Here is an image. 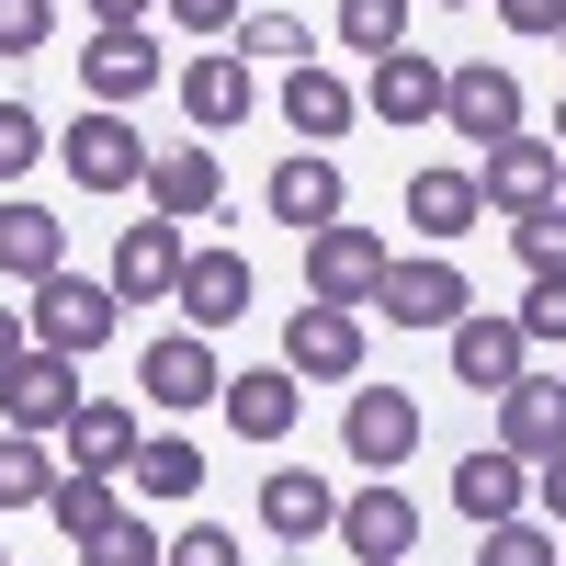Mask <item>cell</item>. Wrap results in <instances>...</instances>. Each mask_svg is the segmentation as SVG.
I'll return each mask as SVG.
<instances>
[{
	"mask_svg": "<svg viewBox=\"0 0 566 566\" xmlns=\"http://www.w3.org/2000/svg\"><path fill=\"white\" fill-rule=\"evenodd\" d=\"M114 317H125V295L114 283H91V272H45L34 283V352H103L114 340Z\"/></svg>",
	"mask_w": 566,
	"mask_h": 566,
	"instance_id": "1",
	"label": "cell"
},
{
	"mask_svg": "<svg viewBox=\"0 0 566 566\" xmlns=\"http://www.w3.org/2000/svg\"><path fill=\"white\" fill-rule=\"evenodd\" d=\"M80 91H91V114L148 103V91H159V34H148V23H91V45H80Z\"/></svg>",
	"mask_w": 566,
	"mask_h": 566,
	"instance_id": "2",
	"label": "cell"
},
{
	"mask_svg": "<svg viewBox=\"0 0 566 566\" xmlns=\"http://www.w3.org/2000/svg\"><path fill=\"white\" fill-rule=\"evenodd\" d=\"M386 295V239H374V227H317L306 239V306H374Z\"/></svg>",
	"mask_w": 566,
	"mask_h": 566,
	"instance_id": "3",
	"label": "cell"
},
{
	"mask_svg": "<svg viewBox=\"0 0 566 566\" xmlns=\"http://www.w3.org/2000/svg\"><path fill=\"white\" fill-rule=\"evenodd\" d=\"M283 374L295 386H352L363 374V306H295L283 317Z\"/></svg>",
	"mask_w": 566,
	"mask_h": 566,
	"instance_id": "4",
	"label": "cell"
},
{
	"mask_svg": "<svg viewBox=\"0 0 566 566\" xmlns=\"http://www.w3.org/2000/svg\"><path fill=\"white\" fill-rule=\"evenodd\" d=\"M340 442H352V464H363V476H397V464L419 453V397H408V386H352Z\"/></svg>",
	"mask_w": 566,
	"mask_h": 566,
	"instance_id": "5",
	"label": "cell"
},
{
	"mask_svg": "<svg viewBox=\"0 0 566 566\" xmlns=\"http://www.w3.org/2000/svg\"><path fill=\"white\" fill-rule=\"evenodd\" d=\"M0 408H12V431L45 442V431H69V419L91 408V386H80V363H69V352H23L12 374H0Z\"/></svg>",
	"mask_w": 566,
	"mask_h": 566,
	"instance_id": "6",
	"label": "cell"
},
{
	"mask_svg": "<svg viewBox=\"0 0 566 566\" xmlns=\"http://www.w3.org/2000/svg\"><path fill=\"white\" fill-rule=\"evenodd\" d=\"M136 386H148V408H216L227 397V363H216L205 328H170V340L136 352Z\"/></svg>",
	"mask_w": 566,
	"mask_h": 566,
	"instance_id": "7",
	"label": "cell"
},
{
	"mask_svg": "<svg viewBox=\"0 0 566 566\" xmlns=\"http://www.w3.org/2000/svg\"><path fill=\"white\" fill-rule=\"evenodd\" d=\"M476 193H488L510 227H522V216H544V205H566V159H555V136H510V148H488Z\"/></svg>",
	"mask_w": 566,
	"mask_h": 566,
	"instance_id": "8",
	"label": "cell"
},
{
	"mask_svg": "<svg viewBox=\"0 0 566 566\" xmlns=\"http://www.w3.org/2000/svg\"><path fill=\"white\" fill-rule=\"evenodd\" d=\"M442 352H453V386H464V397H510V386L533 374L522 317H464V328H442Z\"/></svg>",
	"mask_w": 566,
	"mask_h": 566,
	"instance_id": "9",
	"label": "cell"
},
{
	"mask_svg": "<svg viewBox=\"0 0 566 566\" xmlns=\"http://www.w3.org/2000/svg\"><path fill=\"white\" fill-rule=\"evenodd\" d=\"M340 544H352V566H408L419 555V499L397 476H374L363 499H340Z\"/></svg>",
	"mask_w": 566,
	"mask_h": 566,
	"instance_id": "10",
	"label": "cell"
},
{
	"mask_svg": "<svg viewBox=\"0 0 566 566\" xmlns=\"http://www.w3.org/2000/svg\"><path fill=\"white\" fill-rule=\"evenodd\" d=\"M386 328H464L476 317V295H464V272L453 261H386Z\"/></svg>",
	"mask_w": 566,
	"mask_h": 566,
	"instance_id": "11",
	"label": "cell"
},
{
	"mask_svg": "<svg viewBox=\"0 0 566 566\" xmlns=\"http://www.w3.org/2000/svg\"><path fill=\"white\" fill-rule=\"evenodd\" d=\"M442 125L476 136V148H510V136H522V80H510L499 57H488V69H453V80H442Z\"/></svg>",
	"mask_w": 566,
	"mask_h": 566,
	"instance_id": "12",
	"label": "cell"
},
{
	"mask_svg": "<svg viewBox=\"0 0 566 566\" xmlns=\"http://www.w3.org/2000/svg\"><path fill=\"white\" fill-rule=\"evenodd\" d=\"M170 306H181V328H205V340H216V328H239V317H250V261H239V250H193L181 283H170Z\"/></svg>",
	"mask_w": 566,
	"mask_h": 566,
	"instance_id": "13",
	"label": "cell"
},
{
	"mask_svg": "<svg viewBox=\"0 0 566 566\" xmlns=\"http://www.w3.org/2000/svg\"><path fill=\"white\" fill-rule=\"evenodd\" d=\"M499 453H522V464L566 453V374H522V386L499 397Z\"/></svg>",
	"mask_w": 566,
	"mask_h": 566,
	"instance_id": "14",
	"label": "cell"
},
{
	"mask_svg": "<svg viewBox=\"0 0 566 566\" xmlns=\"http://www.w3.org/2000/svg\"><path fill=\"white\" fill-rule=\"evenodd\" d=\"M453 510H464V522H476V533H499V522H522V510H533V464L522 453H464L453 464Z\"/></svg>",
	"mask_w": 566,
	"mask_h": 566,
	"instance_id": "15",
	"label": "cell"
},
{
	"mask_svg": "<svg viewBox=\"0 0 566 566\" xmlns=\"http://www.w3.org/2000/svg\"><path fill=\"white\" fill-rule=\"evenodd\" d=\"M250 103H261V91H250V57H239V45H205V57L181 69V114H193V136L250 125Z\"/></svg>",
	"mask_w": 566,
	"mask_h": 566,
	"instance_id": "16",
	"label": "cell"
},
{
	"mask_svg": "<svg viewBox=\"0 0 566 566\" xmlns=\"http://www.w3.org/2000/svg\"><path fill=\"white\" fill-rule=\"evenodd\" d=\"M57 442H69V476H136V453H148V431H136L125 397H91Z\"/></svg>",
	"mask_w": 566,
	"mask_h": 566,
	"instance_id": "17",
	"label": "cell"
},
{
	"mask_svg": "<svg viewBox=\"0 0 566 566\" xmlns=\"http://www.w3.org/2000/svg\"><path fill=\"white\" fill-rule=\"evenodd\" d=\"M69 181H80V193H125V181H148L136 125H125V114H80V125H69Z\"/></svg>",
	"mask_w": 566,
	"mask_h": 566,
	"instance_id": "18",
	"label": "cell"
},
{
	"mask_svg": "<svg viewBox=\"0 0 566 566\" xmlns=\"http://www.w3.org/2000/svg\"><path fill=\"white\" fill-rule=\"evenodd\" d=\"M272 227H295V239H317V227H340V170H328V148H295L272 181H261Z\"/></svg>",
	"mask_w": 566,
	"mask_h": 566,
	"instance_id": "19",
	"label": "cell"
},
{
	"mask_svg": "<svg viewBox=\"0 0 566 566\" xmlns=\"http://www.w3.org/2000/svg\"><path fill=\"white\" fill-rule=\"evenodd\" d=\"M181 261H193V250H181V227H170V216H136L125 239H114V272H103V283H114L125 306H148V295L181 283Z\"/></svg>",
	"mask_w": 566,
	"mask_h": 566,
	"instance_id": "20",
	"label": "cell"
},
{
	"mask_svg": "<svg viewBox=\"0 0 566 566\" xmlns=\"http://www.w3.org/2000/svg\"><path fill=\"white\" fill-rule=\"evenodd\" d=\"M442 80L419 45H397V57H374V91H363V114H386V125H442Z\"/></svg>",
	"mask_w": 566,
	"mask_h": 566,
	"instance_id": "21",
	"label": "cell"
},
{
	"mask_svg": "<svg viewBox=\"0 0 566 566\" xmlns=\"http://www.w3.org/2000/svg\"><path fill=\"white\" fill-rule=\"evenodd\" d=\"M148 205H159L170 227H193V216H216V205H227V170H216L205 136H193V148H170V159H148Z\"/></svg>",
	"mask_w": 566,
	"mask_h": 566,
	"instance_id": "22",
	"label": "cell"
},
{
	"mask_svg": "<svg viewBox=\"0 0 566 566\" xmlns=\"http://www.w3.org/2000/svg\"><path fill=\"white\" fill-rule=\"evenodd\" d=\"M227 431H239V442H283V431H295V408H306V386H295V374H227Z\"/></svg>",
	"mask_w": 566,
	"mask_h": 566,
	"instance_id": "23",
	"label": "cell"
},
{
	"mask_svg": "<svg viewBox=\"0 0 566 566\" xmlns=\"http://www.w3.org/2000/svg\"><path fill=\"white\" fill-rule=\"evenodd\" d=\"M261 522H272L283 544H317V533H340V499H328V476L283 464V476H261Z\"/></svg>",
	"mask_w": 566,
	"mask_h": 566,
	"instance_id": "24",
	"label": "cell"
},
{
	"mask_svg": "<svg viewBox=\"0 0 566 566\" xmlns=\"http://www.w3.org/2000/svg\"><path fill=\"white\" fill-rule=\"evenodd\" d=\"M0 272H12V283L69 272V227H57V205H0Z\"/></svg>",
	"mask_w": 566,
	"mask_h": 566,
	"instance_id": "25",
	"label": "cell"
},
{
	"mask_svg": "<svg viewBox=\"0 0 566 566\" xmlns=\"http://www.w3.org/2000/svg\"><path fill=\"white\" fill-rule=\"evenodd\" d=\"M283 125H295L306 148H328V136H352V125H363V103H352L328 69H283Z\"/></svg>",
	"mask_w": 566,
	"mask_h": 566,
	"instance_id": "26",
	"label": "cell"
},
{
	"mask_svg": "<svg viewBox=\"0 0 566 566\" xmlns=\"http://www.w3.org/2000/svg\"><path fill=\"white\" fill-rule=\"evenodd\" d=\"M476 216H488L476 170H419V181H408V227H419V239H464Z\"/></svg>",
	"mask_w": 566,
	"mask_h": 566,
	"instance_id": "27",
	"label": "cell"
},
{
	"mask_svg": "<svg viewBox=\"0 0 566 566\" xmlns=\"http://www.w3.org/2000/svg\"><path fill=\"white\" fill-rule=\"evenodd\" d=\"M57 476H69V464H45L34 431H0V510H45V499H57Z\"/></svg>",
	"mask_w": 566,
	"mask_h": 566,
	"instance_id": "28",
	"label": "cell"
},
{
	"mask_svg": "<svg viewBox=\"0 0 566 566\" xmlns=\"http://www.w3.org/2000/svg\"><path fill=\"white\" fill-rule=\"evenodd\" d=\"M136 488H148V499H205V442L159 431L148 453H136Z\"/></svg>",
	"mask_w": 566,
	"mask_h": 566,
	"instance_id": "29",
	"label": "cell"
},
{
	"mask_svg": "<svg viewBox=\"0 0 566 566\" xmlns=\"http://www.w3.org/2000/svg\"><path fill=\"white\" fill-rule=\"evenodd\" d=\"M328 23H340V45H363V57H397L408 45V0H340Z\"/></svg>",
	"mask_w": 566,
	"mask_h": 566,
	"instance_id": "30",
	"label": "cell"
},
{
	"mask_svg": "<svg viewBox=\"0 0 566 566\" xmlns=\"http://www.w3.org/2000/svg\"><path fill=\"white\" fill-rule=\"evenodd\" d=\"M45 522H57L69 544H91L114 522V476H57V499H45Z\"/></svg>",
	"mask_w": 566,
	"mask_h": 566,
	"instance_id": "31",
	"label": "cell"
},
{
	"mask_svg": "<svg viewBox=\"0 0 566 566\" xmlns=\"http://www.w3.org/2000/svg\"><path fill=\"white\" fill-rule=\"evenodd\" d=\"M80 566H170V544H159L148 522H136V510H114V522L80 544Z\"/></svg>",
	"mask_w": 566,
	"mask_h": 566,
	"instance_id": "32",
	"label": "cell"
},
{
	"mask_svg": "<svg viewBox=\"0 0 566 566\" xmlns=\"http://www.w3.org/2000/svg\"><path fill=\"white\" fill-rule=\"evenodd\" d=\"M227 45H239V57H283V69H317V57H306V23H295V12H250V23L227 34Z\"/></svg>",
	"mask_w": 566,
	"mask_h": 566,
	"instance_id": "33",
	"label": "cell"
},
{
	"mask_svg": "<svg viewBox=\"0 0 566 566\" xmlns=\"http://www.w3.org/2000/svg\"><path fill=\"white\" fill-rule=\"evenodd\" d=\"M476 566H566V555L544 522H499V533H476Z\"/></svg>",
	"mask_w": 566,
	"mask_h": 566,
	"instance_id": "34",
	"label": "cell"
},
{
	"mask_svg": "<svg viewBox=\"0 0 566 566\" xmlns=\"http://www.w3.org/2000/svg\"><path fill=\"white\" fill-rule=\"evenodd\" d=\"M522 340H533V352H566V272H533V295H522Z\"/></svg>",
	"mask_w": 566,
	"mask_h": 566,
	"instance_id": "35",
	"label": "cell"
},
{
	"mask_svg": "<svg viewBox=\"0 0 566 566\" xmlns=\"http://www.w3.org/2000/svg\"><path fill=\"white\" fill-rule=\"evenodd\" d=\"M510 250H522V272H566V205L522 216V227H510Z\"/></svg>",
	"mask_w": 566,
	"mask_h": 566,
	"instance_id": "36",
	"label": "cell"
},
{
	"mask_svg": "<svg viewBox=\"0 0 566 566\" xmlns=\"http://www.w3.org/2000/svg\"><path fill=\"white\" fill-rule=\"evenodd\" d=\"M159 23H181L193 45H216V34H239V23H250V0H159Z\"/></svg>",
	"mask_w": 566,
	"mask_h": 566,
	"instance_id": "37",
	"label": "cell"
},
{
	"mask_svg": "<svg viewBox=\"0 0 566 566\" xmlns=\"http://www.w3.org/2000/svg\"><path fill=\"white\" fill-rule=\"evenodd\" d=\"M45 159V125H34V103H0V181H23Z\"/></svg>",
	"mask_w": 566,
	"mask_h": 566,
	"instance_id": "38",
	"label": "cell"
},
{
	"mask_svg": "<svg viewBox=\"0 0 566 566\" xmlns=\"http://www.w3.org/2000/svg\"><path fill=\"white\" fill-rule=\"evenodd\" d=\"M45 23H57V0H0V57H34Z\"/></svg>",
	"mask_w": 566,
	"mask_h": 566,
	"instance_id": "39",
	"label": "cell"
},
{
	"mask_svg": "<svg viewBox=\"0 0 566 566\" xmlns=\"http://www.w3.org/2000/svg\"><path fill=\"white\" fill-rule=\"evenodd\" d=\"M170 566H250V555H239V533H227V522H193V533L170 544Z\"/></svg>",
	"mask_w": 566,
	"mask_h": 566,
	"instance_id": "40",
	"label": "cell"
},
{
	"mask_svg": "<svg viewBox=\"0 0 566 566\" xmlns=\"http://www.w3.org/2000/svg\"><path fill=\"white\" fill-rule=\"evenodd\" d=\"M510 34H566V0H499Z\"/></svg>",
	"mask_w": 566,
	"mask_h": 566,
	"instance_id": "41",
	"label": "cell"
},
{
	"mask_svg": "<svg viewBox=\"0 0 566 566\" xmlns=\"http://www.w3.org/2000/svg\"><path fill=\"white\" fill-rule=\"evenodd\" d=\"M533 499H544V522L566 533V453H555V464H533Z\"/></svg>",
	"mask_w": 566,
	"mask_h": 566,
	"instance_id": "42",
	"label": "cell"
},
{
	"mask_svg": "<svg viewBox=\"0 0 566 566\" xmlns=\"http://www.w3.org/2000/svg\"><path fill=\"white\" fill-rule=\"evenodd\" d=\"M159 0H91V23H148Z\"/></svg>",
	"mask_w": 566,
	"mask_h": 566,
	"instance_id": "43",
	"label": "cell"
},
{
	"mask_svg": "<svg viewBox=\"0 0 566 566\" xmlns=\"http://www.w3.org/2000/svg\"><path fill=\"white\" fill-rule=\"evenodd\" d=\"M12 363H23V317L0 306V374H12Z\"/></svg>",
	"mask_w": 566,
	"mask_h": 566,
	"instance_id": "44",
	"label": "cell"
},
{
	"mask_svg": "<svg viewBox=\"0 0 566 566\" xmlns=\"http://www.w3.org/2000/svg\"><path fill=\"white\" fill-rule=\"evenodd\" d=\"M555 159H566V103H555Z\"/></svg>",
	"mask_w": 566,
	"mask_h": 566,
	"instance_id": "45",
	"label": "cell"
},
{
	"mask_svg": "<svg viewBox=\"0 0 566 566\" xmlns=\"http://www.w3.org/2000/svg\"><path fill=\"white\" fill-rule=\"evenodd\" d=\"M442 12H476V0H442Z\"/></svg>",
	"mask_w": 566,
	"mask_h": 566,
	"instance_id": "46",
	"label": "cell"
},
{
	"mask_svg": "<svg viewBox=\"0 0 566 566\" xmlns=\"http://www.w3.org/2000/svg\"><path fill=\"white\" fill-rule=\"evenodd\" d=\"M0 566H12V555H0Z\"/></svg>",
	"mask_w": 566,
	"mask_h": 566,
	"instance_id": "47",
	"label": "cell"
},
{
	"mask_svg": "<svg viewBox=\"0 0 566 566\" xmlns=\"http://www.w3.org/2000/svg\"><path fill=\"white\" fill-rule=\"evenodd\" d=\"M555 45H566V34H555Z\"/></svg>",
	"mask_w": 566,
	"mask_h": 566,
	"instance_id": "48",
	"label": "cell"
}]
</instances>
